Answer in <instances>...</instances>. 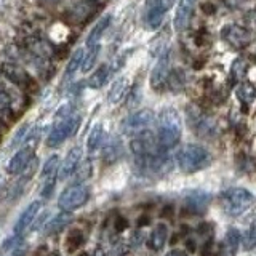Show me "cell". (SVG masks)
Returning <instances> with one entry per match:
<instances>
[{
	"instance_id": "cell-1",
	"label": "cell",
	"mask_w": 256,
	"mask_h": 256,
	"mask_svg": "<svg viewBox=\"0 0 256 256\" xmlns=\"http://www.w3.org/2000/svg\"><path fill=\"white\" fill-rule=\"evenodd\" d=\"M181 140V117L176 109L168 108L157 118V141L164 150L173 149Z\"/></svg>"
},
{
	"instance_id": "cell-2",
	"label": "cell",
	"mask_w": 256,
	"mask_h": 256,
	"mask_svg": "<svg viewBox=\"0 0 256 256\" xmlns=\"http://www.w3.org/2000/svg\"><path fill=\"white\" fill-rule=\"evenodd\" d=\"M212 162V156L200 144H184L176 152V164L184 173H197L204 170Z\"/></svg>"
},
{
	"instance_id": "cell-3",
	"label": "cell",
	"mask_w": 256,
	"mask_h": 256,
	"mask_svg": "<svg viewBox=\"0 0 256 256\" xmlns=\"http://www.w3.org/2000/svg\"><path fill=\"white\" fill-rule=\"evenodd\" d=\"M80 124H82V117L78 114H72L68 117H54V124L46 136V146L52 149L60 148L62 142H66L78 132Z\"/></svg>"
},
{
	"instance_id": "cell-4",
	"label": "cell",
	"mask_w": 256,
	"mask_h": 256,
	"mask_svg": "<svg viewBox=\"0 0 256 256\" xmlns=\"http://www.w3.org/2000/svg\"><path fill=\"white\" fill-rule=\"evenodd\" d=\"M92 196V189L88 184L85 182H72L70 186H68L64 189L60 198H58V206L61 212H66V213H74L78 208H82L88 198Z\"/></svg>"
},
{
	"instance_id": "cell-5",
	"label": "cell",
	"mask_w": 256,
	"mask_h": 256,
	"mask_svg": "<svg viewBox=\"0 0 256 256\" xmlns=\"http://www.w3.org/2000/svg\"><path fill=\"white\" fill-rule=\"evenodd\" d=\"M221 204L228 214L238 216L245 213L254 204V196L244 188H230L222 192Z\"/></svg>"
},
{
	"instance_id": "cell-6",
	"label": "cell",
	"mask_w": 256,
	"mask_h": 256,
	"mask_svg": "<svg viewBox=\"0 0 256 256\" xmlns=\"http://www.w3.org/2000/svg\"><path fill=\"white\" fill-rule=\"evenodd\" d=\"M156 122V116L150 109H140L134 110L132 114H128L122 122H120V130L125 136H133L140 134L142 132H148Z\"/></svg>"
},
{
	"instance_id": "cell-7",
	"label": "cell",
	"mask_w": 256,
	"mask_h": 256,
	"mask_svg": "<svg viewBox=\"0 0 256 256\" xmlns=\"http://www.w3.org/2000/svg\"><path fill=\"white\" fill-rule=\"evenodd\" d=\"M0 76L24 92L34 90V86H36L34 77H32L24 68H21L20 64H16L13 61L2 62V66H0Z\"/></svg>"
},
{
	"instance_id": "cell-8",
	"label": "cell",
	"mask_w": 256,
	"mask_h": 256,
	"mask_svg": "<svg viewBox=\"0 0 256 256\" xmlns=\"http://www.w3.org/2000/svg\"><path fill=\"white\" fill-rule=\"evenodd\" d=\"M58 172H60V157L53 154L50 156L42 166V172H40V178H42V197L44 198H50L56 181H58Z\"/></svg>"
},
{
	"instance_id": "cell-9",
	"label": "cell",
	"mask_w": 256,
	"mask_h": 256,
	"mask_svg": "<svg viewBox=\"0 0 256 256\" xmlns=\"http://www.w3.org/2000/svg\"><path fill=\"white\" fill-rule=\"evenodd\" d=\"M176 0H148L146 2V24L149 29H157L162 26L165 14L170 12Z\"/></svg>"
},
{
	"instance_id": "cell-10",
	"label": "cell",
	"mask_w": 256,
	"mask_h": 256,
	"mask_svg": "<svg viewBox=\"0 0 256 256\" xmlns=\"http://www.w3.org/2000/svg\"><path fill=\"white\" fill-rule=\"evenodd\" d=\"M221 37L229 46L234 50H244L252 42V34L250 30L238 24H228L221 30Z\"/></svg>"
},
{
	"instance_id": "cell-11",
	"label": "cell",
	"mask_w": 256,
	"mask_h": 256,
	"mask_svg": "<svg viewBox=\"0 0 256 256\" xmlns=\"http://www.w3.org/2000/svg\"><path fill=\"white\" fill-rule=\"evenodd\" d=\"M34 157H36L34 148L26 146V148L18 149L6 165V173L8 174H20L22 172H26L28 166L32 164V160H34Z\"/></svg>"
},
{
	"instance_id": "cell-12",
	"label": "cell",
	"mask_w": 256,
	"mask_h": 256,
	"mask_svg": "<svg viewBox=\"0 0 256 256\" xmlns=\"http://www.w3.org/2000/svg\"><path fill=\"white\" fill-rule=\"evenodd\" d=\"M82 157H84V150L80 146H76L72 148L66 157H64L62 164L60 165V172H58V180L64 181L70 178L72 174H76L78 166H80V162H82Z\"/></svg>"
},
{
	"instance_id": "cell-13",
	"label": "cell",
	"mask_w": 256,
	"mask_h": 256,
	"mask_svg": "<svg viewBox=\"0 0 256 256\" xmlns=\"http://www.w3.org/2000/svg\"><path fill=\"white\" fill-rule=\"evenodd\" d=\"M168 74H170V53L166 52L160 56L157 64L150 72V86L157 92L162 90L164 86H166Z\"/></svg>"
},
{
	"instance_id": "cell-14",
	"label": "cell",
	"mask_w": 256,
	"mask_h": 256,
	"mask_svg": "<svg viewBox=\"0 0 256 256\" xmlns=\"http://www.w3.org/2000/svg\"><path fill=\"white\" fill-rule=\"evenodd\" d=\"M212 202V196L206 190H190L184 197V206L192 214H202L206 212L208 205Z\"/></svg>"
},
{
	"instance_id": "cell-15",
	"label": "cell",
	"mask_w": 256,
	"mask_h": 256,
	"mask_svg": "<svg viewBox=\"0 0 256 256\" xmlns=\"http://www.w3.org/2000/svg\"><path fill=\"white\" fill-rule=\"evenodd\" d=\"M196 10V0H180L178 8H176L173 26L178 32H184L190 24L192 16Z\"/></svg>"
},
{
	"instance_id": "cell-16",
	"label": "cell",
	"mask_w": 256,
	"mask_h": 256,
	"mask_svg": "<svg viewBox=\"0 0 256 256\" xmlns=\"http://www.w3.org/2000/svg\"><path fill=\"white\" fill-rule=\"evenodd\" d=\"M40 208H42V200H34V202H30L26 208H24V212L20 214V218L13 228V232L16 236H21L22 232L34 222V220L38 216Z\"/></svg>"
},
{
	"instance_id": "cell-17",
	"label": "cell",
	"mask_w": 256,
	"mask_h": 256,
	"mask_svg": "<svg viewBox=\"0 0 256 256\" xmlns=\"http://www.w3.org/2000/svg\"><path fill=\"white\" fill-rule=\"evenodd\" d=\"M101 150H102V160H104V162H106V164H116L124 154L122 140H120L118 136H116V134L109 136V138L104 140Z\"/></svg>"
},
{
	"instance_id": "cell-18",
	"label": "cell",
	"mask_w": 256,
	"mask_h": 256,
	"mask_svg": "<svg viewBox=\"0 0 256 256\" xmlns=\"http://www.w3.org/2000/svg\"><path fill=\"white\" fill-rule=\"evenodd\" d=\"M240 244H242V234H240L236 228L228 229L226 236H224V238H222L221 248H220L221 256H236L238 252Z\"/></svg>"
},
{
	"instance_id": "cell-19",
	"label": "cell",
	"mask_w": 256,
	"mask_h": 256,
	"mask_svg": "<svg viewBox=\"0 0 256 256\" xmlns=\"http://www.w3.org/2000/svg\"><path fill=\"white\" fill-rule=\"evenodd\" d=\"M110 21H112L110 14H104L102 18H100V21L96 22L93 26V29L90 30V34L86 36L85 46H92V45H96V44H101V38L104 36V32L109 29Z\"/></svg>"
},
{
	"instance_id": "cell-20",
	"label": "cell",
	"mask_w": 256,
	"mask_h": 256,
	"mask_svg": "<svg viewBox=\"0 0 256 256\" xmlns=\"http://www.w3.org/2000/svg\"><path fill=\"white\" fill-rule=\"evenodd\" d=\"M168 238V226L164 222H158L157 226L152 229L150 236L148 238V246L154 252H160L166 244Z\"/></svg>"
},
{
	"instance_id": "cell-21",
	"label": "cell",
	"mask_w": 256,
	"mask_h": 256,
	"mask_svg": "<svg viewBox=\"0 0 256 256\" xmlns=\"http://www.w3.org/2000/svg\"><path fill=\"white\" fill-rule=\"evenodd\" d=\"M189 125H190V128H194L200 136H204V138L213 132L212 120L206 118L205 116H202L197 110H194V112L189 110Z\"/></svg>"
},
{
	"instance_id": "cell-22",
	"label": "cell",
	"mask_w": 256,
	"mask_h": 256,
	"mask_svg": "<svg viewBox=\"0 0 256 256\" xmlns=\"http://www.w3.org/2000/svg\"><path fill=\"white\" fill-rule=\"evenodd\" d=\"M110 74H112V69L109 64H101V66L90 76V78H88V86H90L92 90H100V88H102L108 84Z\"/></svg>"
},
{
	"instance_id": "cell-23",
	"label": "cell",
	"mask_w": 256,
	"mask_h": 256,
	"mask_svg": "<svg viewBox=\"0 0 256 256\" xmlns=\"http://www.w3.org/2000/svg\"><path fill=\"white\" fill-rule=\"evenodd\" d=\"M106 140V132L101 125H96L93 130L88 134V140H86V150L88 154H96L101 148H102V142Z\"/></svg>"
},
{
	"instance_id": "cell-24",
	"label": "cell",
	"mask_w": 256,
	"mask_h": 256,
	"mask_svg": "<svg viewBox=\"0 0 256 256\" xmlns=\"http://www.w3.org/2000/svg\"><path fill=\"white\" fill-rule=\"evenodd\" d=\"M70 221H72L70 213L62 212L60 214H56L54 218H52L50 221L45 224V234H48V236L56 234V232H60V230H62L64 228H66Z\"/></svg>"
},
{
	"instance_id": "cell-25",
	"label": "cell",
	"mask_w": 256,
	"mask_h": 256,
	"mask_svg": "<svg viewBox=\"0 0 256 256\" xmlns=\"http://www.w3.org/2000/svg\"><path fill=\"white\" fill-rule=\"evenodd\" d=\"M100 53H101V44H96V45H92V46H86V50L84 52V58H82V72H90L96 61L100 58Z\"/></svg>"
},
{
	"instance_id": "cell-26",
	"label": "cell",
	"mask_w": 256,
	"mask_h": 256,
	"mask_svg": "<svg viewBox=\"0 0 256 256\" xmlns=\"http://www.w3.org/2000/svg\"><path fill=\"white\" fill-rule=\"evenodd\" d=\"M128 93V80L125 77L117 78L114 84L110 85V90L108 93L109 102H118L122 101Z\"/></svg>"
},
{
	"instance_id": "cell-27",
	"label": "cell",
	"mask_w": 256,
	"mask_h": 256,
	"mask_svg": "<svg viewBox=\"0 0 256 256\" xmlns=\"http://www.w3.org/2000/svg\"><path fill=\"white\" fill-rule=\"evenodd\" d=\"M2 76H0V114H13L14 110V98L10 90L4 85Z\"/></svg>"
},
{
	"instance_id": "cell-28",
	"label": "cell",
	"mask_w": 256,
	"mask_h": 256,
	"mask_svg": "<svg viewBox=\"0 0 256 256\" xmlns=\"http://www.w3.org/2000/svg\"><path fill=\"white\" fill-rule=\"evenodd\" d=\"M236 94L240 100V102H244L248 106V104H252L256 98V88L250 82H240L236 90Z\"/></svg>"
},
{
	"instance_id": "cell-29",
	"label": "cell",
	"mask_w": 256,
	"mask_h": 256,
	"mask_svg": "<svg viewBox=\"0 0 256 256\" xmlns=\"http://www.w3.org/2000/svg\"><path fill=\"white\" fill-rule=\"evenodd\" d=\"M246 69H248V62L242 58H237L230 66V78L234 84L238 82H244V77L246 74Z\"/></svg>"
},
{
	"instance_id": "cell-30",
	"label": "cell",
	"mask_w": 256,
	"mask_h": 256,
	"mask_svg": "<svg viewBox=\"0 0 256 256\" xmlns=\"http://www.w3.org/2000/svg\"><path fill=\"white\" fill-rule=\"evenodd\" d=\"M82 58H84V50H77L74 54H72L70 61L68 62L66 70H64V80H70L76 76V72L82 66Z\"/></svg>"
},
{
	"instance_id": "cell-31",
	"label": "cell",
	"mask_w": 256,
	"mask_h": 256,
	"mask_svg": "<svg viewBox=\"0 0 256 256\" xmlns=\"http://www.w3.org/2000/svg\"><path fill=\"white\" fill-rule=\"evenodd\" d=\"M253 248H256V222L252 224L250 229L246 230V234L244 237V250L250 252Z\"/></svg>"
},
{
	"instance_id": "cell-32",
	"label": "cell",
	"mask_w": 256,
	"mask_h": 256,
	"mask_svg": "<svg viewBox=\"0 0 256 256\" xmlns=\"http://www.w3.org/2000/svg\"><path fill=\"white\" fill-rule=\"evenodd\" d=\"M84 244V234L80 232L78 229L76 230H72L69 237H68V248H69V252H74L77 250L78 246H82Z\"/></svg>"
},
{
	"instance_id": "cell-33",
	"label": "cell",
	"mask_w": 256,
	"mask_h": 256,
	"mask_svg": "<svg viewBox=\"0 0 256 256\" xmlns=\"http://www.w3.org/2000/svg\"><path fill=\"white\" fill-rule=\"evenodd\" d=\"M245 21H246V26L256 28V8L254 10H250L245 14Z\"/></svg>"
},
{
	"instance_id": "cell-34",
	"label": "cell",
	"mask_w": 256,
	"mask_h": 256,
	"mask_svg": "<svg viewBox=\"0 0 256 256\" xmlns=\"http://www.w3.org/2000/svg\"><path fill=\"white\" fill-rule=\"evenodd\" d=\"M165 256H189V253L184 252V250H180V248H174V250L168 252Z\"/></svg>"
},
{
	"instance_id": "cell-35",
	"label": "cell",
	"mask_w": 256,
	"mask_h": 256,
	"mask_svg": "<svg viewBox=\"0 0 256 256\" xmlns=\"http://www.w3.org/2000/svg\"><path fill=\"white\" fill-rule=\"evenodd\" d=\"M244 4V0H226V5L230 6V8H237Z\"/></svg>"
},
{
	"instance_id": "cell-36",
	"label": "cell",
	"mask_w": 256,
	"mask_h": 256,
	"mask_svg": "<svg viewBox=\"0 0 256 256\" xmlns=\"http://www.w3.org/2000/svg\"><path fill=\"white\" fill-rule=\"evenodd\" d=\"M92 256H106V253H104L102 248H96V250L93 252V254H92Z\"/></svg>"
},
{
	"instance_id": "cell-37",
	"label": "cell",
	"mask_w": 256,
	"mask_h": 256,
	"mask_svg": "<svg viewBox=\"0 0 256 256\" xmlns=\"http://www.w3.org/2000/svg\"><path fill=\"white\" fill-rule=\"evenodd\" d=\"M92 4H94V5H101V4H104L106 0H90Z\"/></svg>"
},
{
	"instance_id": "cell-38",
	"label": "cell",
	"mask_w": 256,
	"mask_h": 256,
	"mask_svg": "<svg viewBox=\"0 0 256 256\" xmlns=\"http://www.w3.org/2000/svg\"><path fill=\"white\" fill-rule=\"evenodd\" d=\"M48 256H60V254H58V253H50Z\"/></svg>"
}]
</instances>
